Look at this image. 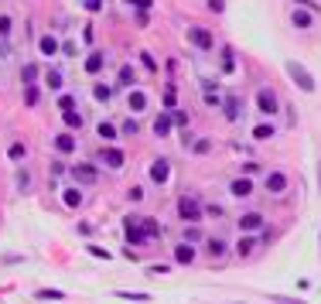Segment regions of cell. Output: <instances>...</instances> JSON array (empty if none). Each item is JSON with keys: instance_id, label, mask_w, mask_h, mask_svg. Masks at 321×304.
I'll use <instances>...</instances> for the list:
<instances>
[{"instance_id": "obj_1", "label": "cell", "mask_w": 321, "mask_h": 304, "mask_svg": "<svg viewBox=\"0 0 321 304\" xmlns=\"http://www.w3.org/2000/svg\"><path fill=\"white\" fill-rule=\"evenodd\" d=\"M178 215H181L184 222H192V225H198L202 222V202H198V195H181L178 198Z\"/></svg>"}, {"instance_id": "obj_2", "label": "cell", "mask_w": 321, "mask_h": 304, "mask_svg": "<svg viewBox=\"0 0 321 304\" xmlns=\"http://www.w3.org/2000/svg\"><path fill=\"white\" fill-rule=\"evenodd\" d=\"M72 181L79 185V188H86V185H96L99 181V171H96V164H89V161H82V164H75V168H69Z\"/></svg>"}, {"instance_id": "obj_3", "label": "cell", "mask_w": 321, "mask_h": 304, "mask_svg": "<svg viewBox=\"0 0 321 304\" xmlns=\"http://www.w3.org/2000/svg\"><path fill=\"white\" fill-rule=\"evenodd\" d=\"M284 68H287V75L298 82V86H301L304 92H314V75H311V72H308L304 65H301V62H287Z\"/></svg>"}, {"instance_id": "obj_4", "label": "cell", "mask_w": 321, "mask_h": 304, "mask_svg": "<svg viewBox=\"0 0 321 304\" xmlns=\"http://www.w3.org/2000/svg\"><path fill=\"white\" fill-rule=\"evenodd\" d=\"M184 38H188L195 48H202V52H212V48H216V38H212V31H208V28H188V31H184Z\"/></svg>"}, {"instance_id": "obj_5", "label": "cell", "mask_w": 321, "mask_h": 304, "mask_svg": "<svg viewBox=\"0 0 321 304\" xmlns=\"http://www.w3.org/2000/svg\"><path fill=\"white\" fill-rule=\"evenodd\" d=\"M123 233H126V243H133V246L147 243V236L140 233V219H137V215H126V219H123Z\"/></svg>"}, {"instance_id": "obj_6", "label": "cell", "mask_w": 321, "mask_h": 304, "mask_svg": "<svg viewBox=\"0 0 321 304\" xmlns=\"http://www.w3.org/2000/svg\"><path fill=\"white\" fill-rule=\"evenodd\" d=\"M168 178H171V161H168V158L150 161V181H157V185H168Z\"/></svg>"}, {"instance_id": "obj_7", "label": "cell", "mask_w": 321, "mask_h": 304, "mask_svg": "<svg viewBox=\"0 0 321 304\" xmlns=\"http://www.w3.org/2000/svg\"><path fill=\"white\" fill-rule=\"evenodd\" d=\"M263 212H246L236 219V225H239V233H256V229H263Z\"/></svg>"}, {"instance_id": "obj_8", "label": "cell", "mask_w": 321, "mask_h": 304, "mask_svg": "<svg viewBox=\"0 0 321 304\" xmlns=\"http://www.w3.org/2000/svg\"><path fill=\"white\" fill-rule=\"evenodd\" d=\"M123 161H126V154L120 150V147H113V144L103 147V164H106L110 171H120V168H123Z\"/></svg>"}, {"instance_id": "obj_9", "label": "cell", "mask_w": 321, "mask_h": 304, "mask_svg": "<svg viewBox=\"0 0 321 304\" xmlns=\"http://www.w3.org/2000/svg\"><path fill=\"white\" fill-rule=\"evenodd\" d=\"M222 113H226V120H239L243 116V96H236V92L226 96V99H222Z\"/></svg>"}, {"instance_id": "obj_10", "label": "cell", "mask_w": 321, "mask_h": 304, "mask_svg": "<svg viewBox=\"0 0 321 304\" xmlns=\"http://www.w3.org/2000/svg\"><path fill=\"white\" fill-rule=\"evenodd\" d=\"M256 106H260V113L274 116V113H277V96H274V89H260V92H256Z\"/></svg>"}, {"instance_id": "obj_11", "label": "cell", "mask_w": 321, "mask_h": 304, "mask_svg": "<svg viewBox=\"0 0 321 304\" xmlns=\"http://www.w3.org/2000/svg\"><path fill=\"white\" fill-rule=\"evenodd\" d=\"M266 192L270 195H284L287 192V174L284 171H270V174H266Z\"/></svg>"}, {"instance_id": "obj_12", "label": "cell", "mask_w": 321, "mask_h": 304, "mask_svg": "<svg viewBox=\"0 0 321 304\" xmlns=\"http://www.w3.org/2000/svg\"><path fill=\"white\" fill-rule=\"evenodd\" d=\"M229 195H232V198H239V202H243V198H250V195H253V181L250 178L229 181Z\"/></svg>"}, {"instance_id": "obj_13", "label": "cell", "mask_w": 321, "mask_h": 304, "mask_svg": "<svg viewBox=\"0 0 321 304\" xmlns=\"http://www.w3.org/2000/svg\"><path fill=\"white\" fill-rule=\"evenodd\" d=\"M62 202L69 205V209H79V205L86 202V195H82L79 185H69V188H62Z\"/></svg>"}, {"instance_id": "obj_14", "label": "cell", "mask_w": 321, "mask_h": 304, "mask_svg": "<svg viewBox=\"0 0 321 304\" xmlns=\"http://www.w3.org/2000/svg\"><path fill=\"white\" fill-rule=\"evenodd\" d=\"M226 249H229V243H226L222 236H212V239H205V253H208L212 260H222V257H226Z\"/></svg>"}, {"instance_id": "obj_15", "label": "cell", "mask_w": 321, "mask_h": 304, "mask_svg": "<svg viewBox=\"0 0 321 304\" xmlns=\"http://www.w3.org/2000/svg\"><path fill=\"white\" fill-rule=\"evenodd\" d=\"M51 144H55V150H58V154H72V150H75V137H72L69 130H62V134H58L55 140H51Z\"/></svg>"}, {"instance_id": "obj_16", "label": "cell", "mask_w": 321, "mask_h": 304, "mask_svg": "<svg viewBox=\"0 0 321 304\" xmlns=\"http://www.w3.org/2000/svg\"><path fill=\"white\" fill-rule=\"evenodd\" d=\"M290 21H294V28H301V31H308L311 24H314V17H311L308 7H294V14H290Z\"/></svg>"}, {"instance_id": "obj_17", "label": "cell", "mask_w": 321, "mask_h": 304, "mask_svg": "<svg viewBox=\"0 0 321 304\" xmlns=\"http://www.w3.org/2000/svg\"><path fill=\"white\" fill-rule=\"evenodd\" d=\"M126 106H130V113H144L147 110V96L140 89H130V96H126Z\"/></svg>"}, {"instance_id": "obj_18", "label": "cell", "mask_w": 321, "mask_h": 304, "mask_svg": "<svg viewBox=\"0 0 321 304\" xmlns=\"http://www.w3.org/2000/svg\"><path fill=\"white\" fill-rule=\"evenodd\" d=\"M171 126H174V116H171V113H160L157 120H154V134L168 137V134H171Z\"/></svg>"}, {"instance_id": "obj_19", "label": "cell", "mask_w": 321, "mask_h": 304, "mask_svg": "<svg viewBox=\"0 0 321 304\" xmlns=\"http://www.w3.org/2000/svg\"><path fill=\"white\" fill-rule=\"evenodd\" d=\"M103 65H106V55H103V52H92V55L86 58V72H89V75H99Z\"/></svg>"}, {"instance_id": "obj_20", "label": "cell", "mask_w": 321, "mask_h": 304, "mask_svg": "<svg viewBox=\"0 0 321 304\" xmlns=\"http://www.w3.org/2000/svg\"><path fill=\"white\" fill-rule=\"evenodd\" d=\"M38 48H41V55H45V58H55V55H58V41H55V34H41Z\"/></svg>"}, {"instance_id": "obj_21", "label": "cell", "mask_w": 321, "mask_h": 304, "mask_svg": "<svg viewBox=\"0 0 321 304\" xmlns=\"http://www.w3.org/2000/svg\"><path fill=\"white\" fill-rule=\"evenodd\" d=\"M174 260H178V263H192V260H195V246H192V243H178V246H174Z\"/></svg>"}, {"instance_id": "obj_22", "label": "cell", "mask_w": 321, "mask_h": 304, "mask_svg": "<svg viewBox=\"0 0 321 304\" xmlns=\"http://www.w3.org/2000/svg\"><path fill=\"white\" fill-rule=\"evenodd\" d=\"M140 233H144L147 239H157L160 233H164V229H160V222H157V219H140Z\"/></svg>"}, {"instance_id": "obj_23", "label": "cell", "mask_w": 321, "mask_h": 304, "mask_svg": "<svg viewBox=\"0 0 321 304\" xmlns=\"http://www.w3.org/2000/svg\"><path fill=\"white\" fill-rule=\"evenodd\" d=\"M96 134H99V140H116V137H120V130H116L110 120H99V123H96Z\"/></svg>"}, {"instance_id": "obj_24", "label": "cell", "mask_w": 321, "mask_h": 304, "mask_svg": "<svg viewBox=\"0 0 321 304\" xmlns=\"http://www.w3.org/2000/svg\"><path fill=\"white\" fill-rule=\"evenodd\" d=\"M38 301H65V291H55V287H41V291H35Z\"/></svg>"}, {"instance_id": "obj_25", "label": "cell", "mask_w": 321, "mask_h": 304, "mask_svg": "<svg viewBox=\"0 0 321 304\" xmlns=\"http://www.w3.org/2000/svg\"><path fill=\"white\" fill-rule=\"evenodd\" d=\"M222 72H226V75H232V72H236V55H232L229 45L222 48Z\"/></svg>"}, {"instance_id": "obj_26", "label": "cell", "mask_w": 321, "mask_h": 304, "mask_svg": "<svg viewBox=\"0 0 321 304\" xmlns=\"http://www.w3.org/2000/svg\"><path fill=\"white\" fill-rule=\"evenodd\" d=\"M11 28H14V21L7 17V14H0V48H4V52H7V45H4V41L11 38Z\"/></svg>"}, {"instance_id": "obj_27", "label": "cell", "mask_w": 321, "mask_h": 304, "mask_svg": "<svg viewBox=\"0 0 321 304\" xmlns=\"http://www.w3.org/2000/svg\"><path fill=\"white\" fill-rule=\"evenodd\" d=\"M232 249H236V257H250L253 249H256V239H250V236H246V239H239V243H236Z\"/></svg>"}, {"instance_id": "obj_28", "label": "cell", "mask_w": 321, "mask_h": 304, "mask_svg": "<svg viewBox=\"0 0 321 304\" xmlns=\"http://www.w3.org/2000/svg\"><path fill=\"white\" fill-rule=\"evenodd\" d=\"M7 158H11V161H24V158H28V144H21V140L11 144V147H7Z\"/></svg>"}, {"instance_id": "obj_29", "label": "cell", "mask_w": 321, "mask_h": 304, "mask_svg": "<svg viewBox=\"0 0 321 304\" xmlns=\"http://www.w3.org/2000/svg\"><path fill=\"white\" fill-rule=\"evenodd\" d=\"M45 86L48 89H62V72L58 68H48L45 72Z\"/></svg>"}, {"instance_id": "obj_30", "label": "cell", "mask_w": 321, "mask_h": 304, "mask_svg": "<svg viewBox=\"0 0 321 304\" xmlns=\"http://www.w3.org/2000/svg\"><path fill=\"white\" fill-rule=\"evenodd\" d=\"M62 120H65L69 130H79V126L86 123V120H82V113H75V110H72V113H62Z\"/></svg>"}, {"instance_id": "obj_31", "label": "cell", "mask_w": 321, "mask_h": 304, "mask_svg": "<svg viewBox=\"0 0 321 304\" xmlns=\"http://www.w3.org/2000/svg\"><path fill=\"white\" fill-rule=\"evenodd\" d=\"M14 185H17V192H28V188H31V174H28V168H17Z\"/></svg>"}, {"instance_id": "obj_32", "label": "cell", "mask_w": 321, "mask_h": 304, "mask_svg": "<svg viewBox=\"0 0 321 304\" xmlns=\"http://www.w3.org/2000/svg\"><path fill=\"white\" fill-rule=\"evenodd\" d=\"M92 96H96L99 103H110V99H113V86H103V82H99V86L92 89Z\"/></svg>"}, {"instance_id": "obj_33", "label": "cell", "mask_w": 321, "mask_h": 304, "mask_svg": "<svg viewBox=\"0 0 321 304\" xmlns=\"http://www.w3.org/2000/svg\"><path fill=\"white\" fill-rule=\"evenodd\" d=\"M253 137H256V140H270V137H274V123H260V126H253Z\"/></svg>"}, {"instance_id": "obj_34", "label": "cell", "mask_w": 321, "mask_h": 304, "mask_svg": "<svg viewBox=\"0 0 321 304\" xmlns=\"http://www.w3.org/2000/svg\"><path fill=\"white\" fill-rule=\"evenodd\" d=\"M116 297H120V301H150V294H133V291H116Z\"/></svg>"}, {"instance_id": "obj_35", "label": "cell", "mask_w": 321, "mask_h": 304, "mask_svg": "<svg viewBox=\"0 0 321 304\" xmlns=\"http://www.w3.org/2000/svg\"><path fill=\"white\" fill-rule=\"evenodd\" d=\"M198 239H202V229H198V225H184V243H192V246H195Z\"/></svg>"}, {"instance_id": "obj_36", "label": "cell", "mask_w": 321, "mask_h": 304, "mask_svg": "<svg viewBox=\"0 0 321 304\" xmlns=\"http://www.w3.org/2000/svg\"><path fill=\"white\" fill-rule=\"evenodd\" d=\"M21 79H24V86H35V79H38V65H24Z\"/></svg>"}, {"instance_id": "obj_37", "label": "cell", "mask_w": 321, "mask_h": 304, "mask_svg": "<svg viewBox=\"0 0 321 304\" xmlns=\"http://www.w3.org/2000/svg\"><path fill=\"white\" fill-rule=\"evenodd\" d=\"M192 150H195V154H208V150H212V140H208V137H198L195 144H192Z\"/></svg>"}, {"instance_id": "obj_38", "label": "cell", "mask_w": 321, "mask_h": 304, "mask_svg": "<svg viewBox=\"0 0 321 304\" xmlns=\"http://www.w3.org/2000/svg\"><path fill=\"white\" fill-rule=\"evenodd\" d=\"M48 171H51V178H62V174L69 171V164H65V161H51V164H48Z\"/></svg>"}, {"instance_id": "obj_39", "label": "cell", "mask_w": 321, "mask_h": 304, "mask_svg": "<svg viewBox=\"0 0 321 304\" xmlns=\"http://www.w3.org/2000/svg\"><path fill=\"white\" fill-rule=\"evenodd\" d=\"M120 86H133V65L120 68Z\"/></svg>"}, {"instance_id": "obj_40", "label": "cell", "mask_w": 321, "mask_h": 304, "mask_svg": "<svg viewBox=\"0 0 321 304\" xmlns=\"http://www.w3.org/2000/svg\"><path fill=\"white\" fill-rule=\"evenodd\" d=\"M58 110L72 113V110H75V96H62V99H58Z\"/></svg>"}, {"instance_id": "obj_41", "label": "cell", "mask_w": 321, "mask_h": 304, "mask_svg": "<svg viewBox=\"0 0 321 304\" xmlns=\"http://www.w3.org/2000/svg\"><path fill=\"white\" fill-rule=\"evenodd\" d=\"M202 212L212 215V219H222V215H226V209H222V205H202Z\"/></svg>"}, {"instance_id": "obj_42", "label": "cell", "mask_w": 321, "mask_h": 304, "mask_svg": "<svg viewBox=\"0 0 321 304\" xmlns=\"http://www.w3.org/2000/svg\"><path fill=\"white\" fill-rule=\"evenodd\" d=\"M140 62H144V68H147V72H157V62H154V55H150V52H140Z\"/></svg>"}, {"instance_id": "obj_43", "label": "cell", "mask_w": 321, "mask_h": 304, "mask_svg": "<svg viewBox=\"0 0 321 304\" xmlns=\"http://www.w3.org/2000/svg\"><path fill=\"white\" fill-rule=\"evenodd\" d=\"M24 103H28V106L38 103V86H28V89H24Z\"/></svg>"}, {"instance_id": "obj_44", "label": "cell", "mask_w": 321, "mask_h": 304, "mask_svg": "<svg viewBox=\"0 0 321 304\" xmlns=\"http://www.w3.org/2000/svg\"><path fill=\"white\" fill-rule=\"evenodd\" d=\"M126 4H130V7H137L140 14H144V11H150V7H154V0H126Z\"/></svg>"}, {"instance_id": "obj_45", "label": "cell", "mask_w": 321, "mask_h": 304, "mask_svg": "<svg viewBox=\"0 0 321 304\" xmlns=\"http://www.w3.org/2000/svg\"><path fill=\"white\" fill-rule=\"evenodd\" d=\"M126 198H130V202H144V188H140V185H133V188L126 192Z\"/></svg>"}, {"instance_id": "obj_46", "label": "cell", "mask_w": 321, "mask_h": 304, "mask_svg": "<svg viewBox=\"0 0 321 304\" xmlns=\"http://www.w3.org/2000/svg\"><path fill=\"white\" fill-rule=\"evenodd\" d=\"M120 134H123V137H133V134H137V120H126V123L120 126Z\"/></svg>"}, {"instance_id": "obj_47", "label": "cell", "mask_w": 321, "mask_h": 304, "mask_svg": "<svg viewBox=\"0 0 321 304\" xmlns=\"http://www.w3.org/2000/svg\"><path fill=\"white\" fill-rule=\"evenodd\" d=\"M82 7L89 14H96V11H103V0H82Z\"/></svg>"}, {"instance_id": "obj_48", "label": "cell", "mask_w": 321, "mask_h": 304, "mask_svg": "<svg viewBox=\"0 0 321 304\" xmlns=\"http://www.w3.org/2000/svg\"><path fill=\"white\" fill-rule=\"evenodd\" d=\"M205 7L212 14H222V11H226V4H222V0H205Z\"/></svg>"}, {"instance_id": "obj_49", "label": "cell", "mask_w": 321, "mask_h": 304, "mask_svg": "<svg viewBox=\"0 0 321 304\" xmlns=\"http://www.w3.org/2000/svg\"><path fill=\"white\" fill-rule=\"evenodd\" d=\"M89 253L96 260H110V249H103V246H89Z\"/></svg>"}, {"instance_id": "obj_50", "label": "cell", "mask_w": 321, "mask_h": 304, "mask_svg": "<svg viewBox=\"0 0 321 304\" xmlns=\"http://www.w3.org/2000/svg\"><path fill=\"white\" fill-rule=\"evenodd\" d=\"M62 52H65V55H79V45H75V41H65V45H62Z\"/></svg>"}, {"instance_id": "obj_51", "label": "cell", "mask_w": 321, "mask_h": 304, "mask_svg": "<svg viewBox=\"0 0 321 304\" xmlns=\"http://www.w3.org/2000/svg\"><path fill=\"white\" fill-rule=\"evenodd\" d=\"M174 126H188V113H181V110L174 113Z\"/></svg>"}, {"instance_id": "obj_52", "label": "cell", "mask_w": 321, "mask_h": 304, "mask_svg": "<svg viewBox=\"0 0 321 304\" xmlns=\"http://www.w3.org/2000/svg\"><path fill=\"white\" fill-rule=\"evenodd\" d=\"M256 171H260V164H253V161H246V164H243V174H246V178H250V174H256Z\"/></svg>"}, {"instance_id": "obj_53", "label": "cell", "mask_w": 321, "mask_h": 304, "mask_svg": "<svg viewBox=\"0 0 321 304\" xmlns=\"http://www.w3.org/2000/svg\"><path fill=\"white\" fill-rule=\"evenodd\" d=\"M174 96H178L174 86H168V92H164V106H174Z\"/></svg>"}, {"instance_id": "obj_54", "label": "cell", "mask_w": 321, "mask_h": 304, "mask_svg": "<svg viewBox=\"0 0 321 304\" xmlns=\"http://www.w3.org/2000/svg\"><path fill=\"white\" fill-rule=\"evenodd\" d=\"M82 41H86V45H92V24H86V28H82Z\"/></svg>"}, {"instance_id": "obj_55", "label": "cell", "mask_w": 321, "mask_h": 304, "mask_svg": "<svg viewBox=\"0 0 321 304\" xmlns=\"http://www.w3.org/2000/svg\"><path fill=\"white\" fill-rule=\"evenodd\" d=\"M147 273H150V277H164V273H168V267H150Z\"/></svg>"}, {"instance_id": "obj_56", "label": "cell", "mask_w": 321, "mask_h": 304, "mask_svg": "<svg viewBox=\"0 0 321 304\" xmlns=\"http://www.w3.org/2000/svg\"><path fill=\"white\" fill-rule=\"evenodd\" d=\"M298 4H304V7H308V11H314V4H311V0H298Z\"/></svg>"}, {"instance_id": "obj_57", "label": "cell", "mask_w": 321, "mask_h": 304, "mask_svg": "<svg viewBox=\"0 0 321 304\" xmlns=\"http://www.w3.org/2000/svg\"><path fill=\"white\" fill-rule=\"evenodd\" d=\"M284 304H287V301H284Z\"/></svg>"}]
</instances>
